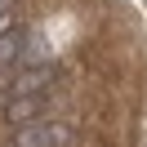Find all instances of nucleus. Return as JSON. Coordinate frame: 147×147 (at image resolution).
<instances>
[{
  "mask_svg": "<svg viewBox=\"0 0 147 147\" xmlns=\"http://www.w3.org/2000/svg\"><path fill=\"white\" fill-rule=\"evenodd\" d=\"M45 107H49V94H22L18 102H13V98L5 102V116L18 120V125H27V120H31V116H40Z\"/></svg>",
  "mask_w": 147,
  "mask_h": 147,
  "instance_id": "obj_3",
  "label": "nucleus"
},
{
  "mask_svg": "<svg viewBox=\"0 0 147 147\" xmlns=\"http://www.w3.org/2000/svg\"><path fill=\"white\" fill-rule=\"evenodd\" d=\"M13 143L18 147H67L71 143V129L67 125H27L13 134Z\"/></svg>",
  "mask_w": 147,
  "mask_h": 147,
  "instance_id": "obj_2",
  "label": "nucleus"
},
{
  "mask_svg": "<svg viewBox=\"0 0 147 147\" xmlns=\"http://www.w3.org/2000/svg\"><path fill=\"white\" fill-rule=\"evenodd\" d=\"M27 40H31V31H22V27H0V67L18 63L22 49H27Z\"/></svg>",
  "mask_w": 147,
  "mask_h": 147,
  "instance_id": "obj_4",
  "label": "nucleus"
},
{
  "mask_svg": "<svg viewBox=\"0 0 147 147\" xmlns=\"http://www.w3.org/2000/svg\"><path fill=\"white\" fill-rule=\"evenodd\" d=\"M0 27H9V5L0 0Z\"/></svg>",
  "mask_w": 147,
  "mask_h": 147,
  "instance_id": "obj_5",
  "label": "nucleus"
},
{
  "mask_svg": "<svg viewBox=\"0 0 147 147\" xmlns=\"http://www.w3.org/2000/svg\"><path fill=\"white\" fill-rule=\"evenodd\" d=\"M58 80V67L54 63H36V67H27V71H0V89L9 94V98H22V94H45L49 85Z\"/></svg>",
  "mask_w": 147,
  "mask_h": 147,
  "instance_id": "obj_1",
  "label": "nucleus"
}]
</instances>
